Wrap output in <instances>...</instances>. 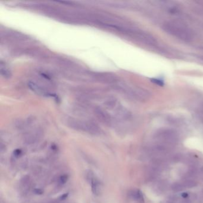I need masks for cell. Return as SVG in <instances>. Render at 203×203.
<instances>
[{
    "label": "cell",
    "mask_w": 203,
    "mask_h": 203,
    "mask_svg": "<svg viewBox=\"0 0 203 203\" xmlns=\"http://www.w3.org/2000/svg\"><path fill=\"white\" fill-rule=\"evenodd\" d=\"M163 29L167 34L184 41H190L193 38L191 30L185 25L178 22H169L164 25Z\"/></svg>",
    "instance_id": "obj_1"
},
{
    "label": "cell",
    "mask_w": 203,
    "mask_h": 203,
    "mask_svg": "<svg viewBox=\"0 0 203 203\" xmlns=\"http://www.w3.org/2000/svg\"><path fill=\"white\" fill-rule=\"evenodd\" d=\"M67 125L74 130L85 132L92 135H98L101 132L98 126L91 121L81 120L71 118L68 119Z\"/></svg>",
    "instance_id": "obj_2"
},
{
    "label": "cell",
    "mask_w": 203,
    "mask_h": 203,
    "mask_svg": "<svg viewBox=\"0 0 203 203\" xmlns=\"http://www.w3.org/2000/svg\"><path fill=\"white\" fill-rule=\"evenodd\" d=\"M94 113L97 118L103 123L109 126L111 125L112 119L110 114L106 110L100 107H96L94 109Z\"/></svg>",
    "instance_id": "obj_3"
},
{
    "label": "cell",
    "mask_w": 203,
    "mask_h": 203,
    "mask_svg": "<svg viewBox=\"0 0 203 203\" xmlns=\"http://www.w3.org/2000/svg\"><path fill=\"white\" fill-rule=\"evenodd\" d=\"M87 178L91 186V189L93 194L95 195H100L101 192L102 186L99 180L94 176L92 172H89V173H88Z\"/></svg>",
    "instance_id": "obj_4"
},
{
    "label": "cell",
    "mask_w": 203,
    "mask_h": 203,
    "mask_svg": "<svg viewBox=\"0 0 203 203\" xmlns=\"http://www.w3.org/2000/svg\"><path fill=\"white\" fill-rule=\"evenodd\" d=\"M42 133L41 131L36 129L32 131H30L27 133L25 136V141L28 144H34L35 142L38 141L41 138Z\"/></svg>",
    "instance_id": "obj_5"
},
{
    "label": "cell",
    "mask_w": 203,
    "mask_h": 203,
    "mask_svg": "<svg viewBox=\"0 0 203 203\" xmlns=\"http://www.w3.org/2000/svg\"><path fill=\"white\" fill-rule=\"evenodd\" d=\"M28 86L30 89L38 95L42 96H49L51 95L45 88L35 82H29L28 83Z\"/></svg>",
    "instance_id": "obj_6"
},
{
    "label": "cell",
    "mask_w": 203,
    "mask_h": 203,
    "mask_svg": "<svg viewBox=\"0 0 203 203\" xmlns=\"http://www.w3.org/2000/svg\"><path fill=\"white\" fill-rule=\"evenodd\" d=\"M95 77L101 82L105 83H114L116 81V78L109 73H98Z\"/></svg>",
    "instance_id": "obj_7"
},
{
    "label": "cell",
    "mask_w": 203,
    "mask_h": 203,
    "mask_svg": "<svg viewBox=\"0 0 203 203\" xmlns=\"http://www.w3.org/2000/svg\"><path fill=\"white\" fill-rule=\"evenodd\" d=\"M131 196L132 198H133L134 200L139 202H144V196L142 194V192L141 191L138 189H135L133 190L131 192Z\"/></svg>",
    "instance_id": "obj_8"
},
{
    "label": "cell",
    "mask_w": 203,
    "mask_h": 203,
    "mask_svg": "<svg viewBox=\"0 0 203 203\" xmlns=\"http://www.w3.org/2000/svg\"><path fill=\"white\" fill-rule=\"evenodd\" d=\"M0 71H1V75L6 79H8L12 76L11 71L7 67L6 64H4L3 62H1L0 64Z\"/></svg>",
    "instance_id": "obj_9"
},
{
    "label": "cell",
    "mask_w": 203,
    "mask_h": 203,
    "mask_svg": "<svg viewBox=\"0 0 203 203\" xmlns=\"http://www.w3.org/2000/svg\"><path fill=\"white\" fill-rule=\"evenodd\" d=\"M105 105L107 107V108L109 109H115L117 106V101L114 98H110L107 100L105 103Z\"/></svg>",
    "instance_id": "obj_10"
},
{
    "label": "cell",
    "mask_w": 203,
    "mask_h": 203,
    "mask_svg": "<svg viewBox=\"0 0 203 203\" xmlns=\"http://www.w3.org/2000/svg\"><path fill=\"white\" fill-rule=\"evenodd\" d=\"M69 179V176L67 175H61L60 178H59V183L61 185H64L65 184L67 180Z\"/></svg>",
    "instance_id": "obj_11"
},
{
    "label": "cell",
    "mask_w": 203,
    "mask_h": 203,
    "mask_svg": "<svg viewBox=\"0 0 203 203\" xmlns=\"http://www.w3.org/2000/svg\"><path fill=\"white\" fill-rule=\"evenodd\" d=\"M22 153H23V151H22V149H16L13 151V155L16 157H20L22 155Z\"/></svg>",
    "instance_id": "obj_12"
}]
</instances>
